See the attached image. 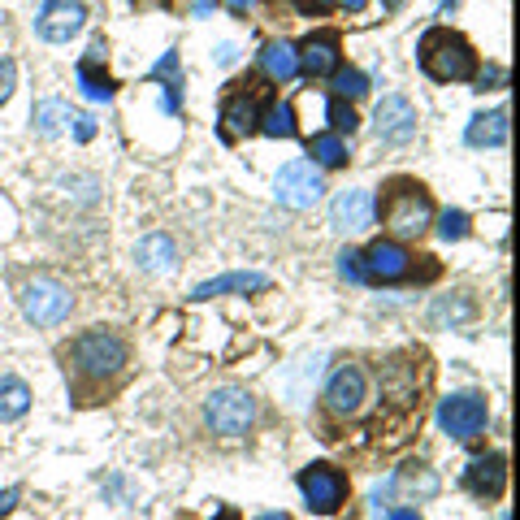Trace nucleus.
I'll use <instances>...</instances> for the list:
<instances>
[{"instance_id":"18","label":"nucleus","mask_w":520,"mask_h":520,"mask_svg":"<svg viewBox=\"0 0 520 520\" xmlns=\"http://www.w3.org/2000/svg\"><path fill=\"white\" fill-rule=\"evenodd\" d=\"M104 57H109L104 39H91L87 57L78 61V87H83L87 100H113V91H117V83L109 78V70H104Z\"/></svg>"},{"instance_id":"27","label":"nucleus","mask_w":520,"mask_h":520,"mask_svg":"<svg viewBox=\"0 0 520 520\" xmlns=\"http://www.w3.org/2000/svg\"><path fill=\"white\" fill-rule=\"evenodd\" d=\"M152 78H165V109L169 113H178L182 109V70H178V52H165V57L161 61H156V70H152Z\"/></svg>"},{"instance_id":"26","label":"nucleus","mask_w":520,"mask_h":520,"mask_svg":"<svg viewBox=\"0 0 520 520\" xmlns=\"http://www.w3.org/2000/svg\"><path fill=\"white\" fill-rule=\"evenodd\" d=\"M330 87H334V100H364L369 96V78H364L360 70H351V65H338V70L330 74Z\"/></svg>"},{"instance_id":"17","label":"nucleus","mask_w":520,"mask_h":520,"mask_svg":"<svg viewBox=\"0 0 520 520\" xmlns=\"http://www.w3.org/2000/svg\"><path fill=\"white\" fill-rule=\"evenodd\" d=\"M416 109H412V100L408 96H386L382 104H377V113H373V130H377V139L382 143H395V148H403V143H412L416 139Z\"/></svg>"},{"instance_id":"24","label":"nucleus","mask_w":520,"mask_h":520,"mask_svg":"<svg viewBox=\"0 0 520 520\" xmlns=\"http://www.w3.org/2000/svg\"><path fill=\"white\" fill-rule=\"evenodd\" d=\"M26 408H31V386H26L22 377L5 373V377H0V425L22 421Z\"/></svg>"},{"instance_id":"12","label":"nucleus","mask_w":520,"mask_h":520,"mask_svg":"<svg viewBox=\"0 0 520 520\" xmlns=\"http://www.w3.org/2000/svg\"><path fill=\"white\" fill-rule=\"evenodd\" d=\"M18 299H22L26 321H35V325H61L65 317H70V308H74V295L65 291L57 278H35V282H26Z\"/></svg>"},{"instance_id":"32","label":"nucleus","mask_w":520,"mask_h":520,"mask_svg":"<svg viewBox=\"0 0 520 520\" xmlns=\"http://www.w3.org/2000/svg\"><path fill=\"white\" fill-rule=\"evenodd\" d=\"M338 273H343L347 282H356V286H369L364 282V269H360V252H351V247L338 252Z\"/></svg>"},{"instance_id":"31","label":"nucleus","mask_w":520,"mask_h":520,"mask_svg":"<svg viewBox=\"0 0 520 520\" xmlns=\"http://www.w3.org/2000/svg\"><path fill=\"white\" fill-rule=\"evenodd\" d=\"M438 239H442V243L468 239V213H460V208H447V213L438 217Z\"/></svg>"},{"instance_id":"42","label":"nucleus","mask_w":520,"mask_h":520,"mask_svg":"<svg viewBox=\"0 0 520 520\" xmlns=\"http://www.w3.org/2000/svg\"><path fill=\"white\" fill-rule=\"evenodd\" d=\"M455 5H460V0H442V13H451Z\"/></svg>"},{"instance_id":"23","label":"nucleus","mask_w":520,"mask_h":520,"mask_svg":"<svg viewBox=\"0 0 520 520\" xmlns=\"http://www.w3.org/2000/svg\"><path fill=\"white\" fill-rule=\"evenodd\" d=\"M308 156L317 169H343L351 161V148L343 135H334V130H325V135H312L308 139Z\"/></svg>"},{"instance_id":"16","label":"nucleus","mask_w":520,"mask_h":520,"mask_svg":"<svg viewBox=\"0 0 520 520\" xmlns=\"http://www.w3.org/2000/svg\"><path fill=\"white\" fill-rule=\"evenodd\" d=\"M460 486H464L468 494H473V499H481V503H499V499H503V490H507V460H503L499 451L477 455V460L464 468Z\"/></svg>"},{"instance_id":"8","label":"nucleus","mask_w":520,"mask_h":520,"mask_svg":"<svg viewBox=\"0 0 520 520\" xmlns=\"http://www.w3.org/2000/svg\"><path fill=\"white\" fill-rule=\"evenodd\" d=\"M204 425L217 438H247L256 425V399L239 386H221L204 403Z\"/></svg>"},{"instance_id":"41","label":"nucleus","mask_w":520,"mask_h":520,"mask_svg":"<svg viewBox=\"0 0 520 520\" xmlns=\"http://www.w3.org/2000/svg\"><path fill=\"white\" fill-rule=\"evenodd\" d=\"M247 5H252V0H230V9H239V13H243Z\"/></svg>"},{"instance_id":"15","label":"nucleus","mask_w":520,"mask_h":520,"mask_svg":"<svg viewBox=\"0 0 520 520\" xmlns=\"http://www.w3.org/2000/svg\"><path fill=\"white\" fill-rule=\"evenodd\" d=\"M83 26H87V9L78 0H44V9L35 18V31L48 44H70Z\"/></svg>"},{"instance_id":"5","label":"nucleus","mask_w":520,"mask_h":520,"mask_svg":"<svg viewBox=\"0 0 520 520\" xmlns=\"http://www.w3.org/2000/svg\"><path fill=\"white\" fill-rule=\"evenodd\" d=\"M416 61L434 83H468L481 70L477 48L468 44V35L451 31V26H429L416 44Z\"/></svg>"},{"instance_id":"10","label":"nucleus","mask_w":520,"mask_h":520,"mask_svg":"<svg viewBox=\"0 0 520 520\" xmlns=\"http://www.w3.org/2000/svg\"><path fill=\"white\" fill-rule=\"evenodd\" d=\"M325 195V178L321 169L312 161H291L278 169V182H273V200L282 208H291V213H304Z\"/></svg>"},{"instance_id":"29","label":"nucleus","mask_w":520,"mask_h":520,"mask_svg":"<svg viewBox=\"0 0 520 520\" xmlns=\"http://www.w3.org/2000/svg\"><path fill=\"white\" fill-rule=\"evenodd\" d=\"M325 122H330L334 135H356L360 117H356V109H351L347 100H334V96H330V104H325Z\"/></svg>"},{"instance_id":"7","label":"nucleus","mask_w":520,"mask_h":520,"mask_svg":"<svg viewBox=\"0 0 520 520\" xmlns=\"http://www.w3.org/2000/svg\"><path fill=\"white\" fill-rule=\"evenodd\" d=\"M438 425L447 438L468 447V442H477L490 429V399L481 390H455V395L438 403Z\"/></svg>"},{"instance_id":"33","label":"nucleus","mask_w":520,"mask_h":520,"mask_svg":"<svg viewBox=\"0 0 520 520\" xmlns=\"http://www.w3.org/2000/svg\"><path fill=\"white\" fill-rule=\"evenodd\" d=\"M13 87H18V65H13L9 57H0V104L13 96Z\"/></svg>"},{"instance_id":"1","label":"nucleus","mask_w":520,"mask_h":520,"mask_svg":"<svg viewBox=\"0 0 520 520\" xmlns=\"http://www.w3.org/2000/svg\"><path fill=\"white\" fill-rule=\"evenodd\" d=\"M373 369V399L364 416L351 455H395L421 434L429 395H434V360L425 347H395L369 356Z\"/></svg>"},{"instance_id":"4","label":"nucleus","mask_w":520,"mask_h":520,"mask_svg":"<svg viewBox=\"0 0 520 520\" xmlns=\"http://www.w3.org/2000/svg\"><path fill=\"white\" fill-rule=\"evenodd\" d=\"M377 213H382V230L386 239L395 243H416L425 239L429 226H434V195L425 191V182H416L408 174H395L382 182V204H377Z\"/></svg>"},{"instance_id":"37","label":"nucleus","mask_w":520,"mask_h":520,"mask_svg":"<svg viewBox=\"0 0 520 520\" xmlns=\"http://www.w3.org/2000/svg\"><path fill=\"white\" fill-rule=\"evenodd\" d=\"M13 507H18V490H5V494H0V520H5Z\"/></svg>"},{"instance_id":"39","label":"nucleus","mask_w":520,"mask_h":520,"mask_svg":"<svg viewBox=\"0 0 520 520\" xmlns=\"http://www.w3.org/2000/svg\"><path fill=\"white\" fill-rule=\"evenodd\" d=\"M256 520H291L286 512H265V516H256Z\"/></svg>"},{"instance_id":"25","label":"nucleus","mask_w":520,"mask_h":520,"mask_svg":"<svg viewBox=\"0 0 520 520\" xmlns=\"http://www.w3.org/2000/svg\"><path fill=\"white\" fill-rule=\"evenodd\" d=\"M260 135H269V139H295V109L286 100H269L265 109H260Z\"/></svg>"},{"instance_id":"36","label":"nucleus","mask_w":520,"mask_h":520,"mask_svg":"<svg viewBox=\"0 0 520 520\" xmlns=\"http://www.w3.org/2000/svg\"><path fill=\"white\" fill-rule=\"evenodd\" d=\"M386 520H421V512H416V507H390Z\"/></svg>"},{"instance_id":"22","label":"nucleus","mask_w":520,"mask_h":520,"mask_svg":"<svg viewBox=\"0 0 520 520\" xmlns=\"http://www.w3.org/2000/svg\"><path fill=\"white\" fill-rule=\"evenodd\" d=\"M468 148H503L507 143V113L494 109V113H477L464 130Z\"/></svg>"},{"instance_id":"34","label":"nucleus","mask_w":520,"mask_h":520,"mask_svg":"<svg viewBox=\"0 0 520 520\" xmlns=\"http://www.w3.org/2000/svg\"><path fill=\"white\" fill-rule=\"evenodd\" d=\"M70 122H74V139H78V143H91V139H96V117H91V113H74Z\"/></svg>"},{"instance_id":"3","label":"nucleus","mask_w":520,"mask_h":520,"mask_svg":"<svg viewBox=\"0 0 520 520\" xmlns=\"http://www.w3.org/2000/svg\"><path fill=\"white\" fill-rule=\"evenodd\" d=\"M369 399H373V369H369V356H347L338 360L330 377L321 386V399H317V438L334 451H351L356 442L364 416H369Z\"/></svg>"},{"instance_id":"21","label":"nucleus","mask_w":520,"mask_h":520,"mask_svg":"<svg viewBox=\"0 0 520 520\" xmlns=\"http://www.w3.org/2000/svg\"><path fill=\"white\" fill-rule=\"evenodd\" d=\"M135 260H139L143 273H169L174 269V260H178V247H174L169 234H148V239H139Z\"/></svg>"},{"instance_id":"14","label":"nucleus","mask_w":520,"mask_h":520,"mask_svg":"<svg viewBox=\"0 0 520 520\" xmlns=\"http://www.w3.org/2000/svg\"><path fill=\"white\" fill-rule=\"evenodd\" d=\"M377 221V200H373V191H364V187H347V191H338L334 195V204H330V226L338 234H364Z\"/></svg>"},{"instance_id":"35","label":"nucleus","mask_w":520,"mask_h":520,"mask_svg":"<svg viewBox=\"0 0 520 520\" xmlns=\"http://www.w3.org/2000/svg\"><path fill=\"white\" fill-rule=\"evenodd\" d=\"M334 5H338V0H295L299 13H330Z\"/></svg>"},{"instance_id":"40","label":"nucleus","mask_w":520,"mask_h":520,"mask_svg":"<svg viewBox=\"0 0 520 520\" xmlns=\"http://www.w3.org/2000/svg\"><path fill=\"white\" fill-rule=\"evenodd\" d=\"M217 520H239V512H230V507H221V516Z\"/></svg>"},{"instance_id":"2","label":"nucleus","mask_w":520,"mask_h":520,"mask_svg":"<svg viewBox=\"0 0 520 520\" xmlns=\"http://www.w3.org/2000/svg\"><path fill=\"white\" fill-rule=\"evenodd\" d=\"M74 408H100L130 382V343L109 325H91L57 347Z\"/></svg>"},{"instance_id":"6","label":"nucleus","mask_w":520,"mask_h":520,"mask_svg":"<svg viewBox=\"0 0 520 520\" xmlns=\"http://www.w3.org/2000/svg\"><path fill=\"white\" fill-rule=\"evenodd\" d=\"M360 269H364V282L369 286H399V282L425 286L442 273L434 256H425V265L416 269V256L408 252V243H395V239H373L360 252Z\"/></svg>"},{"instance_id":"9","label":"nucleus","mask_w":520,"mask_h":520,"mask_svg":"<svg viewBox=\"0 0 520 520\" xmlns=\"http://www.w3.org/2000/svg\"><path fill=\"white\" fill-rule=\"evenodd\" d=\"M295 486H299V494H304L308 512H317V516L343 512L347 494H351L347 473H343V468H334V464H308V468H299Z\"/></svg>"},{"instance_id":"30","label":"nucleus","mask_w":520,"mask_h":520,"mask_svg":"<svg viewBox=\"0 0 520 520\" xmlns=\"http://www.w3.org/2000/svg\"><path fill=\"white\" fill-rule=\"evenodd\" d=\"M473 312H477V308L468 304L464 295H455V299H447V295H442L438 304L429 308V317H434V321H451V325H460V321H468V317H473Z\"/></svg>"},{"instance_id":"28","label":"nucleus","mask_w":520,"mask_h":520,"mask_svg":"<svg viewBox=\"0 0 520 520\" xmlns=\"http://www.w3.org/2000/svg\"><path fill=\"white\" fill-rule=\"evenodd\" d=\"M70 117L74 113H70V104H65V100H39L35 104V130H39V135H57Z\"/></svg>"},{"instance_id":"13","label":"nucleus","mask_w":520,"mask_h":520,"mask_svg":"<svg viewBox=\"0 0 520 520\" xmlns=\"http://www.w3.org/2000/svg\"><path fill=\"white\" fill-rule=\"evenodd\" d=\"M295 57H299V74L304 78H330L338 65H343V35H338L334 26L312 31L295 44Z\"/></svg>"},{"instance_id":"11","label":"nucleus","mask_w":520,"mask_h":520,"mask_svg":"<svg viewBox=\"0 0 520 520\" xmlns=\"http://www.w3.org/2000/svg\"><path fill=\"white\" fill-rule=\"evenodd\" d=\"M265 96L252 83H230V91L221 96V139H247L256 135L260 126V109H265Z\"/></svg>"},{"instance_id":"43","label":"nucleus","mask_w":520,"mask_h":520,"mask_svg":"<svg viewBox=\"0 0 520 520\" xmlns=\"http://www.w3.org/2000/svg\"><path fill=\"white\" fill-rule=\"evenodd\" d=\"M382 5H386V9H395V5H399V0H382Z\"/></svg>"},{"instance_id":"20","label":"nucleus","mask_w":520,"mask_h":520,"mask_svg":"<svg viewBox=\"0 0 520 520\" xmlns=\"http://www.w3.org/2000/svg\"><path fill=\"white\" fill-rule=\"evenodd\" d=\"M247 291H269V278L265 273H226V278H213V282H200L191 291V299H217V295H247Z\"/></svg>"},{"instance_id":"38","label":"nucleus","mask_w":520,"mask_h":520,"mask_svg":"<svg viewBox=\"0 0 520 520\" xmlns=\"http://www.w3.org/2000/svg\"><path fill=\"white\" fill-rule=\"evenodd\" d=\"M338 5H343V9H347V13H360V9H364V5H369V0H338Z\"/></svg>"},{"instance_id":"19","label":"nucleus","mask_w":520,"mask_h":520,"mask_svg":"<svg viewBox=\"0 0 520 520\" xmlns=\"http://www.w3.org/2000/svg\"><path fill=\"white\" fill-rule=\"evenodd\" d=\"M295 74H299L295 44H286V39H269V44L260 48V78H265L269 87H282V83H291Z\"/></svg>"}]
</instances>
